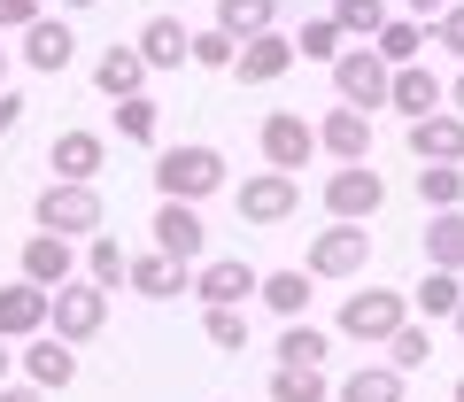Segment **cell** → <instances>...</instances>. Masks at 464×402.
Listing matches in <instances>:
<instances>
[{
    "mask_svg": "<svg viewBox=\"0 0 464 402\" xmlns=\"http://www.w3.org/2000/svg\"><path fill=\"white\" fill-rule=\"evenodd\" d=\"M271 402H333V379L317 364H271Z\"/></svg>",
    "mask_w": 464,
    "mask_h": 402,
    "instance_id": "f546056e",
    "label": "cell"
},
{
    "mask_svg": "<svg viewBox=\"0 0 464 402\" xmlns=\"http://www.w3.org/2000/svg\"><path fill=\"white\" fill-rule=\"evenodd\" d=\"M411 310H418V318H457V310H464V271L426 263V279L411 286Z\"/></svg>",
    "mask_w": 464,
    "mask_h": 402,
    "instance_id": "484cf974",
    "label": "cell"
},
{
    "mask_svg": "<svg viewBox=\"0 0 464 402\" xmlns=\"http://www.w3.org/2000/svg\"><path fill=\"white\" fill-rule=\"evenodd\" d=\"M217 24H225L232 39H256L279 24V0H217Z\"/></svg>",
    "mask_w": 464,
    "mask_h": 402,
    "instance_id": "d590c367",
    "label": "cell"
},
{
    "mask_svg": "<svg viewBox=\"0 0 464 402\" xmlns=\"http://www.w3.org/2000/svg\"><path fill=\"white\" fill-rule=\"evenodd\" d=\"M16 364H24V379H32V387L63 395V387L78 379V340H63V333H32V340L16 349Z\"/></svg>",
    "mask_w": 464,
    "mask_h": 402,
    "instance_id": "2e32d148",
    "label": "cell"
},
{
    "mask_svg": "<svg viewBox=\"0 0 464 402\" xmlns=\"http://www.w3.org/2000/svg\"><path fill=\"white\" fill-rule=\"evenodd\" d=\"M317 148H325L333 163H372V109L333 100L325 117H317Z\"/></svg>",
    "mask_w": 464,
    "mask_h": 402,
    "instance_id": "4fadbf2b",
    "label": "cell"
},
{
    "mask_svg": "<svg viewBox=\"0 0 464 402\" xmlns=\"http://www.w3.org/2000/svg\"><path fill=\"white\" fill-rule=\"evenodd\" d=\"M441 8L449 0H402V16H426V24H441Z\"/></svg>",
    "mask_w": 464,
    "mask_h": 402,
    "instance_id": "ee69618b",
    "label": "cell"
},
{
    "mask_svg": "<svg viewBox=\"0 0 464 402\" xmlns=\"http://www.w3.org/2000/svg\"><path fill=\"white\" fill-rule=\"evenodd\" d=\"M271 356H279V364H317V371H325L333 364V333L310 325V318H286V333L271 340Z\"/></svg>",
    "mask_w": 464,
    "mask_h": 402,
    "instance_id": "4316f807",
    "label": "cell"
},
{
    "mask_svg": "<svg viewBox=\"0 0 464 402\" xmlns=\"http://www.w3.org/2000/svg\"><path fill=\"white\" fill-rule=\"evenodd\" d=\"M402 379H411V371H395L380 356V364H356V371H348V379L333 387V402H402Z\"/></svg>",
    "mask_w": 464,
    "mask_h": 402,
    "instance_id": "d4e9b609",
    "label": "cell"
},
{
    "mask_svg": "<svg viewBox=\"0 0 464 402\" xmlns=\"http://www.w3.org/2000/svg\"><path fill=\"white\" fill-rule=\"evenodd\" d=\"M124 286H132L140 302H179V294H194V263L148 248V255H132V279H124Z\"/></svg>",
    "mask_w": 464,
    "mask_h": 402,
    "instance_id": "ffe728a7",
    "label": "cell"
},
{
    "mask_svg": "<svg viewBox=\"0 0 464 402\" xmlns=\"http://www.w3.org/2000/svg\"><path fill=\"white\" fill-rule=\"evenodd\" d=\"M47 170L54 178H101V170H109V139L101 132H54Z\"/></svg>",
    "mask_w": 464,
    "mask_h": 402,
    "instance_id": "603a6c76",
    "label": "cell"
},
{
    "mask_svg": "<svg viewBox=\"0 0 464 402\" xmlns=\"http://www.w3.org/2000/svg\"><path fill=\"white\" fill-rule=\"evenodd\" d=\"M24 62H32L39 78H63V70L78 62V32H70L63 16H32L24 24Z\"/></svg>",
    "mask_w": 464,
    "mask_h": 402,
    "instance_id": "d6986e66",
    "label": "cell"
},
{
    "mask_svg": "<svg viewBox=\"0 0 464 402\" xmlns=\"http://www.w3.org/2000/svg\"><path fill=\"white\" fill-rule=\"evenodd\" d=\"M256 294H264V271H256L248 255H201V263H194V302H201V310H209V302L248 310Z\"/></svg>",
    "mask_w": 464,
    "mask_h": 402,
    "instance_id": "30bf717a",
    "label": "cell"
},
{
    "mask_svg": "<svg viewBox=\"0 0 464 402\" xmlns=\"http://www.w3.org/2000/svg\"><path fill=\"white\" fill-rule=\"evenodd\" d=\"M16 124H24V93H8V85H0V139L16 132Z\"/></svg>",
    "mask_w": 464,
    "mask_h": 402,
    "instance_id": "b9f144b4",
    "label": "cell"
},
{
    "mask_svg": "<svg viewBox=\"0 0 464 402\" xmlns=\"http://www.w3.org/2000/svg\"><path fill=\"white\" fill-rule=\"evenodd\" d=\"M155 248L179 255V263H201L209 255V225H201V201H155Z\"/></svg>",
    "mask_w": 464,
    "mask_h": 402,
    "instance_id": "7c38bea8",
    "label": "cell"
},
{
    "mask_svg": "<svg viewBox=\"0 0 464 402\" xmlns=\"http://www.w3.org/2000/svg\"><path fill=\"white\" fill-rule=\"evenodd\" d=\"M8 371H16V340H0V387H8Z\"/></svg>",
    "mask_w": 464,
    "mask_h": 402,
    "instance_id": "bcb514c9",
    "label": "cell"
},
{
    "mask_svg": "<svg viewBox=\"0 0 464 402\" xmlns=\"http://www.w3.org/2000/svg\"><path fill=\"white\" fill-rule=\"evenodd\" d=\"M333 24H341L348 39H380V24H387V0H333Z\"/></svg>",
    "mask_w": 464,
    "mask_h": 402,
    "instance_id": "74e56055",
    "label": "cell"
},
{
    "mask_svg": "<svg viewBox=\"0 0 464 402\" xmlns=\"http://www.w3.org/2000/svg\"><path fill=\"white\" fill-rule=\"evenodd\" d=\"M155 8H186V0H155Z\"/></svg>",
    "mask_w": 464,
    "mask_h": 402,
    "instance_id": "816d5d0a",
    "label": "cell"
},
{
    "mask_svg": "<svg viewBox=\"0 0 464 402\" xmlns=\"http://www.w3.org/2000/svg\"><path fill=\"white\" fill-rule=\"evenodd\" d=\"M310 294H317V271L310 263H286V271H264V310H279V318H310Z\"/></svg>",
    "mask_w": 464,
    "mask_h": 402,
    "instance_id": "cb8c5ba5",
    "label": "cell"
},
{
    "mask_svg": "<svg viewBox=\"0 0 464 402\" xmlns=\"http://www.w3.org/2000/svg\"><path fill=\"white\" fill-rule=\"evenodd\" d=\"M148 54H140V39H109V47L93 54V85L101 100H124V93H148Z\"/></svg>",
    "mask_w": 464,
    "mask_h": 402,
    "instance_id": "e0dca14e",
    "label": "cell"
},
{
    "mask_svg": "<svg viewBox=\"0 0 464 402\" xmlns=\"http://www.w3.org/2000/svg\"><path fill=\"white\" fill-rule=\"evenodd\" d=\"M387 93H395V62H387L372 39H348V47L333 54V100H356V109H387Z\"/></svg>",
    "mask_w": 464,
    "mask_h": 402,
    "instance_id": "5b68a950",
    "label": "cell"
},
{
    "mask_svg": "<svg viewBox=\"0 0 464 402\" xmlns=\"http://www.w3.org/2000/svg\"><path fill=\"white\" fill-rule=\"evenodd\" d=\"M232 209H240V225H264V233H279V225L302 217V178L295 170H248V178L232 186Z\"/></svg>",
    "mask_w": 464,
    "mask_h": 402,
    "instance_id": "277c9868",
    "label": "cell"
},
{
    "mask_svg": "<svg viewBox=\"0 0 464 402\" xmlns=\"http://www.w3.org/2000/svg\"><path fill=\"white\" fill-rule=\"evenodd\" d=\"M418 201L426 209H464V163H418Z\"/></svg>",
    "mask_w": 464,
    "mask_h": 402,
    "instance_id": "836d02e7",
    "label": "cell"
},
{
    "mask_svg": "<svg viewBox=\"0 0 464 402\" xmlns=\"http://www.w3.org/2000/svg\"><path fill=\"white\" fill-rule=\"evenodd\" d=\"M0 85H8V47H0Z\"/></svg>",
    "mask_w": 464,
    "mask_h": 402,
    "instance_id": "7dc6e473",
    "label": "cell"
},
{
    "mask_svg": "<svg viewBox=\"0 0 464 402\" xmlns=\"http://www.w3.org/2000/svg\"><path fill=\"white\" fill-rule=\"evenodd\" d=\"M418 240H426V263H441V271H464V209H433Z\"/></svg>",
    "mask_w": 464,
    "mask_h": 402,
    "instance_id": "f1b7e54d",
    "label": "cell"
},
{
    "mask_svg": "<svg viewBox=\"0 0 464 402\" xmlns=\"http://www.w3.org/2000/svg\"><path fill=\"white\" fill-rule=\"evenodd\" d=\"M63 8H93V0H63Z\"/></svg>",
    "mask_w": 464,
    "mask_h": 402,
    "instance_id": "f907efd6",
    "label": "cell"
},
{
    "mask_svg": "<svg viewBox=\"0 0 464 402\" xmlns=\"http://www.w3.org/2000/svg\"><path fill=\"white\" fill-rule=\"evenodd\" d=\"M372 47H380L395 70H402V62H426V47H433V24H426V16H387Z\"/></svg>",
    "mask_w": 464,
    "mask_h": 402,
    "instance_id": "83f0119b",
    "label": "cell"
},
{
    "mask_svg": "<svg viewBox=\"0 0 464 402\" xmlns=\"http://www.w3.org/2000/svg\"><path fill=\"white\" fill-rule=\"evenodd\" d=\"M295 62H302V54H295V32H279V24H271V32L240 39V62H232V78H240V85H279Z\"/></svg>",
    "mask_w": 464,
    "mask_h": 402,
    "instance_id": "5bb4252c",
    "label": "cell"
},
{
    "mask_svg": "<svg viewBox=\"0 0 464 402\" xmlns=\"http://www.w3.org/2000/svg\"><path fill=\"white\" fill-rule=\"evenodd\" d=\"M302 263L317 271V286H333V279H364V271H372V225H348V217L317 225Z\"/></svg>",
    "mask_w": 464,
    "mask_h": 402,
    "instance_id": "8992f818",
    "label": "cell"
},
{
    "mask_svg": "<svg viewBox=\"0 0 464 402\" xmlns=\"http://www.w3.org/2000/svg\"><path fill=\"white\" fill-rule=\"evenodd\" d=\"M411 163H464V117L457 109H433L411 124Z\"/></svg>",
    "mask_w": 464,
    "mask_h": 402,
    "instance_id": "7402d4cb",
    "label": "cell"
},
{
    "mask_svg": "<svg viewBox=\"0 0 464 402\" xmlns=\"http://www.w3.org/2000/svg\"><path fill=\"white\" fill-rule=\"evenodd\" d=\"M256 148H264L271 170H295V178H302L310 155H325V148H317V124L302 117V109H271V117L256 124Z\"/></svg>",
    "mask_w": 464,
    "mask_h": 402,
    "instance_id": "9c48e42d",
    "label": "cell"
},
{
    "mask_svg": "<svg viewBox=\"0 0 464 402\" xmlns=\"http://www.w3.org/2000/svg\"><path fill=\"white\" fill-rule=\"evenodd\" d=\"M116 109V139H132V148H155V132H163V109H155L148 93H124V100H109Z\"/></svg>",
    "mask_w": 464,
    "mask_h": 402,
    "instance_id": "1f68e13d",
    "label": "cell"
},
{
    "mask_svg": "<svg viewBox=\"0 0 464 402\" xmlns=\"http://www.w3.org/2000/svg\"><path fill=\"white\" fill-rule=\"evenodd\" d=\"M387 364H395V371H426L433 364V318L411 310V318L395 325V340H387Z\"/></svg>",
    "mask_w": 464,
    "mask_h": 402,
    "instance_id": "4dcf8cb0",
    "label": "cell"
},
{
    "mask_svg": "<svg viewBox=\"0 0 464 402\" xmlns=\"http://www.w3.org/2000/svg\"><path fill=\"white\" fill-rule=\"evenodd\" d=\"M47 325H54V286H39V279L16 271V286H0V340H32Z\"/></svg>",
    "mask_w": 464,
    "mask_h": 402,
    "instance_id": "8fae6325",
    "label": "cell"
},
{
    "mask_svg": "<svg viewBox=\"0 0 464 402\" xmlns=\"http://www.w3.org/2000/svg\"><path fill=\"white\" fill-rule=\"evenodd\" d=\"M225 186H232V170H225V155L209 139H186V148L155 155V201H209Z\"/></svg>",
    "mask_w": 464,
    "mask_h": 402,
    "instance_id": "7a4b0ae2",
    "label": "cell"
},
{
    "mask_svg": "<svg viewBox=\"0 0 464 402\" xmlns=\"http://www.w3.org/2000/svg\"><path fill=\"white\" fill-rule=\"evenodd\" d=\"M387 109H395L402 124H418V117H433V109H449V85L433 78L426 62H402V70H395V93H387Z\"/></svg>",
    "mask_w": 464,
    "mask_h": 402,
    "instance_id": "44dd1931",
    "label": "cell"
},
{
    "mask_svg": "<svg viewBox=\"0 0 464 402\" xmlns=\"http://www.w3.org/2000/svg\"><path fill=\"white\" fill-rule=\"evenodd\" d=\"M0 402H47V387H32V379H8V387H0Z\"/></svg>",
    "mask_w": 464,
    "mask_h": 402,
    "instance_id": "7bdbcfd3",
    "label": "cell"
},
{
    "mask_svg": "<svg viewBox=\"0 0 464 402\" xmlns=\"http://www.w3.org/2000/svg\"><path fill=\"white\" fill-rule=\"evenodd\" d=\"M433 47H449V54L464 62V0H449V8H441V24H433Z\"/></svg>",
    "mask_w": 464,
    "mask_h": 402,
    "instance_id": "ab89813d",
    "label": "cell"
},
{
    "mask_svg": "<svg viewBox=\"0 0 464 402\" xmlns=\"http://www.w3.org/2000/svg\"><path fill=\"white\" fill-rule=\"evenodd\" d=\"M449 109L464 117V62H457V78H449Z\"/></svg>",
    "mask_w": 464,
    "mask_h": 402,
    "instance_id": "f6af8a7d",
    "label": "cell"
},
{
    "mask_svg": "<svg viewBox=\"0 0 464 402\" xmlns=\"http://www.w3.org/2000/svg\"><path fill=\"white\" fill-rule=\"evenodd\" d=\"M85 240H63V233H47V225H39L32 240H24V255H16V271L24 279H39V286H63V279H78L85 271Z\"/></svg>",
    "mask_w": 464,
    "mask_h": 402,
    "instance_id": "9a60e30c",
    "label": "cell"
},
{
    "mask_svg": "<svg viewBox=\"0 0 464 402\" xmlns=\"http://www.w3.org/2000/svg\"><path fill=\"white\" fill-rule=\"evenodd\" d=\"M449 325H457V340H464V310H457V318H449Z\"/></svg>",
    "mask_w": 464,
    "mask_h": 402,
    "instance_id": "681fc988",
    "label": "cell"
},
{
    "mask_svg": "<svg viewBox=\"0 0 464 402\" xmlns=\"http://www.w3.org/2000/svg\"><path fill=\"white\" fill-rule=\"evenodd\" d=\"M317 201H325V217L372 225L387 209V178H380V163H333L325 186H317Z\"/></svg>",
    "mask_w": 464,
    "mask_h": 402,
    "instance_id": "52a82bcc",
    "label": "cell"
},
{
    "mask_svg": "<svg viewBox=\"0 0 464 402\" xmlns=\"http://www.w3.org/2000/svg\"><path fill=\"white\" fill-rule=\"evenodd\" d=\"M201 340H209V349H225V356H240V349H248V310L209 302V310H201Z\"/></svg>",
    "mask_w": 464,
    "mask_h": 402,
    "instance_id": "e575fe53",
    "label": "cell"
},
{
    "mask_svg": "<svg viewBox=\"0 0 464 402\" xmlns=\"http://www.w3.org/2000/svg\"><path fill=\"white\" fill-rule=\"evenodd\" d=\"M132 39H140V54H148V70H186V62H194V32H186L179 8H155Z\"/></svg>",
    "mask_w": 464,
    "mask_h": 402,
    "instance_id": "ac0fdd59",
    "label": "cell"
},
{
    "mask_svg": "<svg viewBox=\"0 0 464 402\" xmlns=\"http://www.w3.org/2000/svg\"><path fill=\"white\" fill-rule=\"evenodd\" d=\"M32 225L63 240H93L109 233V201H101V178H47V194L32 201Z\"/></svg>",
    "mask_w": 464,
    "mask_h": 402,
    "instance_id": "6da1fadb",
    "label": "cell"
},
{
    "mask_svg": "<svg viewBox=\"0 0 464 402\" xmlns=\"http://www.w3.org/2000/svg\"><path fill=\"white\" fill-rule=\"evenodd\" d=\"M402 318H411V294H402V286H356V294L341 302L333 333H341V340H356V349H387Z\"/></svg>",
    "mask_w": 464,
    "mask_h": 402,
    "instance_id": "3957f363",
    "label": "cell"
},
{
    "mask_svg": "<svg viewBox=\"0 0 464 402\" xmlns=\"http://www.w3.org/2000/svg\"><path fill=\"white\" fill-rule=\"evenodd\" d=\"M85 279L124 286V279H132V248H124L116 233H93V240H85Z\"/></svg>",
    "mask_w": 464,
    "mask_h": 402,
    "instance_id": "d6a6232c",
    "label": "cell"
},
{
    "mask_svg": "<svg viewBox=\"0 0 464 402\" xmlns=\"http://www.w3.org/2000/svg\"><path fill=\"white\" fill-rule=\"evenodd\" d=\"M194 62L201 70H232L240 62V39H232L225 24H209V32H194Z\"/></svg>",
    "mask_w": 464,
    "mask_h": 402,
    "instance_id": "f35d334b",
    "label": "cell"
},
{
    "mask_svg": "<svg viewBox=\"0 0 464 402\" xmlns=\"http://www.w3.org/2000/svg\"><path fill=\"white\" fill-rule=\"evenodd\" d=\"M32 16H47L39 0H0V32H24V24H32Z\"/></svg>",
    "mask_w": 464,
    "mask_h": 402,
    "instance_id": "60d3db41",
    "label": "cell"
},
{
    "mask_svg": "<svg viewBox=\"0 0 464 402\" xmlns=\"http://www.w3.org/2000/svg\"><path fill=\"white\" fill-rule=\"evenodd\" d=\"M101 325H109V286H101V279L78 271V279L54 286V325H47V333H63V340L85 349V340H101Z\"/></svg>",
    "mask_w": 464,
    "mask_h": 402,
    "instance_id": "ba28073f",
    "label": "cell"
},
{
    "mask_svg": "<svg viewBox=\"0 0 464 402\" xmlns=\"http://www.w3.org/2000/svg\"><path fill=\"white\" fill-rule=\"evenodd\" d=\"M341 47H348V32H341L333 16H302V32H295V54H302V62H325V70H333V54H341Z\"/></svg>",
    "mask_w": 464,
    "mask_h": 402,
    "instance_id": "8d00e7d4",
    "label": "cell"
},
{
    "mask_svg": "<svg viewBox=\"0 0 464 402\" xmlns=\"http://www.w3.org/2000/svg\"><path fill=\"white\" fill-rule=\"evenodd\" d=\"M449 402H464V379H457V387H449Z\"/></svg>",
    "mask_w": 464,
    "mask_h": 402,
    "instance_id": "c3c4849f",
    "label": "cell"
}]
</instances>
